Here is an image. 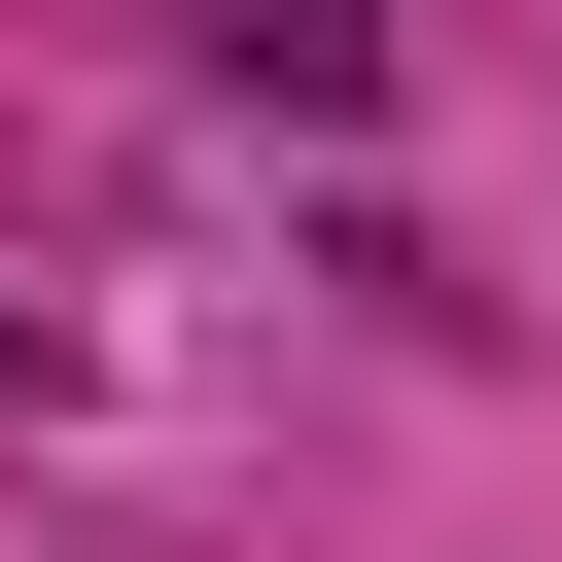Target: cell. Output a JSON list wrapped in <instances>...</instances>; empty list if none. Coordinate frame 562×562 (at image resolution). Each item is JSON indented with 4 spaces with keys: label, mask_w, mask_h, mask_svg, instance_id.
<instances>
[{
    "label": "cell",
    "mask_w": 562,
    "mask_h": 562,
    "mask_svg": "<svg viewBox=\"0 0 562 562\" xmlns=\"http://www.w3.org/2000/svg\"><path fill=\"white\" fill-rule=\"evenodd\" d=\"M211 70L246 105H386V0H211Z\"/></svg>",
    "instance_id": "1"
},
{
    "label": "cell",
    "mask_w": 562,
    "mask_h": 562,
    "mask_svg": "<svg viewBox=\"0 0 562 562\" xmlns=\"http://www.w3.org/2000/svg\"><path fill=\"white\" fill-rule=\"evenodd\" d=\"M0 386H35V316H0Z\"/></svg>",
    "instance_id": "2"
}]
</instances>
